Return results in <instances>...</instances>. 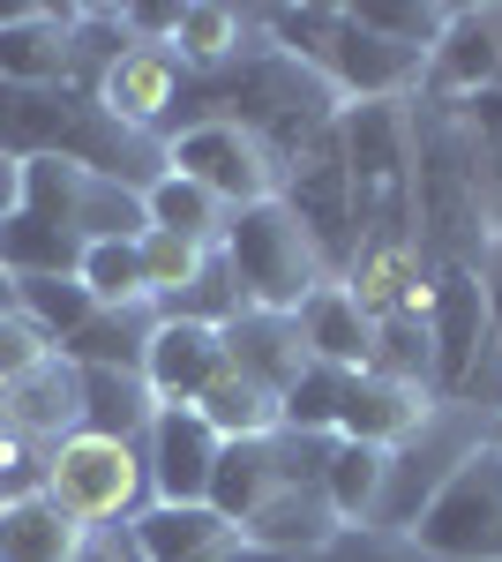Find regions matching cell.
<instances>
[{"mask_svg":"<svg viewBox=\"0 0 502 562\" xmlns=\"http://www.w3.org/2000/svg\"><path fill=\"white\" fill-rule=\"evenodd\" d=\"M413 240L435 270H488V248H495L480 135L443 98H413Z\"/></svg>","mask_w":502,"mask_h":562,"instance_id":"6da1fadb","label":"cell"},{"mask_svg":"<svg viewBox=\"0 0 502 562\" xmlns=\"http://www.w3.org/2000/svg\"><path fill=\"white\" fill-rule=\"evenodd\" d=\"M217 248H225V262H233V278H241L248 307H263V315H300L308 293L331 285L323 248L308 240V225H300L278 195L225 217V240H217Z\"/></svg>","mask_w":502,"mask_h":562,"instance_id":"7a4b0ae2","label":"cell"},{"mask_svg":"<svg viewBox=\"0 0 502 562\" xmlns=\"http://www.w3.org/2000/svg\"><path fill=\"white\" fill-rule=\"evenodd\" d=\"M495 442V413H480V405H458V397H435V413L420 420L398 450H390V465H382V503H376V525L390 532H413V518L450 487L472 450H488Z\"/></svg>","mask_w":502,"mask_h":562,"instance_id":"3957f363","label":"cell"},{"mask_svg":"<svg viewBox=\"0 0 502 562\" xmlns=\"http://www.w3.org/2000/svg\"><path fill=\"white\" fill-rule=\"evenodd\" d=\"M45 495L68 510L76 525H135L150 510V465L135 442L113 435H68L45 450Z\"/></svg>","mask_w":502,"mask_h":562,"instance_id":"277c9868","label":"cell"},{"mask_svg":"<svg viewBox=\"0 0 502 562\" xmlns=\"http://www.w3.org/2000/svg\"><path fill=\"white\" fill-rule=\"evenodd\" d=\"M23 211L45 217V225H60V233L83 240V248H98V240H143V233H150L135 188L90 173V166H68V158H31V166H23Z\"/></svg>","mask_w":502,"mask_h":562,"instance_id":"5b68a950","label":"cell"},{"mask_svg":"<svg viewBox=\"0 0 502 562\" xmlns=\"http://www.w3.org/2000/svg\"><path fill=\"white\" fill-rule=\"evenodd\" d=\"M413 540L435 562H502V442L450 473V487L413 518Z\"/></svg>","mask_w":502,"mask_h":562,"instance_id":"8992f818","label":"cell"},{"mask_svg":"<svg viewBox=\"0 0 502 562\" xmlns=\"http://www.w3.org/2000/svg\"><path fill=\"white\" fill-rule=\"evenodd\" d=\"M278 203L308 225V240L323 248L331 278H345V262H353V248H360V203H353V173H345L337 121L286 158V173H278Z\"/></svg>","mask_w":502,"mask_h":562,"instance_id":"52a82bcc","label":"cell"},{"mask_svg":"<svg viewBox=\"0 0 502 562\" xmlns=\"http://www.w3.org/2000/svg\"><path fill=\"white\" fill-rule=\"evenodd\" d=\"M188 90H196V68L180 60V45H158V38H127L113 60H105V76H98V105L121 121L127 135H150V143H166L180 128V105H188Z\"/></svg>","mask_w":502,"mask_h":562,"instance_id":"ba28073f","label":"cell"},{"mask_svg":"<svg viewBox=\"0 0 502 562\" xmlns=\"http://www.w3.org/2000/svg\"><path fill=\"white\" fill-rule=\"evenodd\" d=\"M166 173H188L203 180L210 195L225 203V211H248V203H270L278 195V150L248 135L241 121H196V128H180L166 143Z\"/></svg>","mask_w":502,"mask_h":562,"instance_id":"9c48e42d","label":"cell"},{"mask_svg":"<svg viewBox=\"0 0 502 562\" xmlns=\"http://www.w3.org/2000/svg\"><path fill=\"white\" fill-rule=\"evenodd\" d=\"M337 285L353 293V307L368 323H420L427 315V293H435V262L420 256L413 233H368L353 248Z\"/></svg>","mask_w":502,"mask_h":562,"instance_id":"30bf717a","label":"cell"},{"mask_svg":"<svg viewBox=\"0 0 502 562\" xmlns=\"http://www.w3.org/2000/svg\"><path fill=\"white\" fill-rule=\"evenodd\" d=\"M217 435L196 405H158V420L143 435V465H150V503H210L217 473Z\"/></svg>","mask_w":502,"mask_h":562,"instance_id":"8fae6325","label":"cell"},{"mask_svg":"<svg viewBox=\"0 0 502 562\" xmlns=\"http://www.w3.org/2000/svg\"><path fill=\"white\" fill-rule=\"evenodd\" d=\"M427 338H435V397H450L458 375L480 360V346L495 338V330H488V285H480V270H435Z\"/></svg>","mask_w":502,"mask_h":562,"instance_id":"7c38bea8","label":"cell"},{"mask_svg":"<svg viewBox=\"0 0 502 562\" xmlns=\"http://www.w3.org/2000/svg\"><path fill=\"white\" fill-rule=\"evenodd\" d=\"M0 428L15 435V442H31V450H53V442L83 435V375H76V360L53 352V360L31 368L23 383H8Z\"/></svg>","mask_w":502,"mask_h":562,"instance_id":"4fadbf2b","label":"cell"},{"mask_svg":"<svg viewBox=\"0 0 502 562\" xmlns=\"http://www.w3.org/2000/svg\"><path fill=\"white\" fill-rule=\"evenodd\" d=\"M502 83V38H495V8H450L443 38L427 53V90L420 98H480Z\"/></svg>","mask_w":502,"mask_h":562,"instance_id":"5bb4252c","label":"cell"},{"mask_svg":"<svg viewBox=\"0 0 502 562\" xmlns=\"http://www.w3.org/2000/svg\"><path fill=\"white\" fill-rule=\"evenodd\" d=\"M427 413H435V390L360 368V375H345V397H337V435H345V442H376V450H398V442H405V435H413Z\"/></svg>","mask_w":502,"mask_h":562,"instance_id":"9a60e30c","label":"cell"},{"mask_svg":"<svg viewBox=\"0 0 502 562\" xmlns=\"http://www.w3.org/2000/svg\"><path fill=\"white\" fill-rule=\"evenodd\" d=\"M217 375H225V330L166 315L158 338H150V352H143V383H150V397H158V405H196Z\"/></svg>","mask_w":502,"mask_h":562,"instance_id":"2e32d148","label":"cell"},{"mask_svg":"<svg viewBox=\"0 0 502 562\" xmlns=\"http://www.w3.org/2000/svg\"><path fill=\"white\" fill-rule=\"evenodd\" d=\"M135 548H143V562H233L248 540L210 503H150L135 518Z\"/></svg>","mask_w":502,"mask_h":562,"instance_id":"e0dca14e","label":"cell"},{"mask_svg":"<svg viewBox=\"0 0 502 562\" xmlns=\"http://www.w3.org/2000/svg\"><path fill=\"white\" fill-rule=\"evenodd\" d=\"M225 368H233V375H248V383H263L270 397H286V390L308 375L300 323H293V315H263V307L233 315V323H225Z\"/></svg>","mask_w":502,"mask_h":562,"instance_id":"ac0fdd59","label":"cell"},{"mask_svg":"<svg viewBox=\"0 0 502 562\" xmlns=\"http://www.w3.org/2000/svg\"><path fill=\"white\" fill-rule=\"evenodd\" d=\"M90 525H76L45 487L31 495H0V562H76Z\"/></svg>","mask_w":502,"mask_h":562,"instance_id":"d6986e66","label":"cell"},{"mask_svg":"<svg viewBox=\"0 0 502 562\" xmlns=\"http://www.w3.org/2000/svg\"><path fill=\"white\" fill-rule=\"evenodd\" d=\"M166 307L158 301H127V307H98L76 338H60V360L76 368H121V375H143V352L158 338Z\"/></svg>","mask_w":502,"mask_h":562,"instance_id":"ffe728a7","label":"cell"},{"mask_svg":"<svg viewBox=\"0 0 502 562\" xmlns=\"http://www.w3.org/2000/svg\"><path fill=\"white\" fill-rule=\"evenodd\" d=\"M300 323V346H308V360H323V368H337V375H360L368 368V346H376V323L353 307V293L345 285H323V293H308V307L293 315Z\"/></svg>","mask_w":502,"mask_h":562,"instance_id":"44dd1931","label":"cell"},{"mask_svg":"<svg viewBox=\"0 0 502 562\" xmlns=\"http://www.w3.org/2000/svg\"><path fill=\"white\" fill-rule=\"evenodd\" d=\"M337 532H345V518L331 510L323 480L270 495V503H263V510L241 525V540H248V548H293V555H315V548H331Z\"/></svg>","mask_w":502,"mask_h":562,"instance_id":"7402d4cb","label":"cell"},{"mask_svg":"<svg viewBox=\"0 0 502 562\" xmlns=\"http://www.w3.org/2000/svg\"><path fill=\"white\" fill-rule=\"evenodd\" d=\"M180 60L196 68V76H217V68H233V60H248L255 45H263V15L248 8H225V0H188L180 8Z\"/></svg>","mask_w":502,"mask_h":562,"instance_id":"603a6c76","label":"cell"},{"mask_svg":"<svg viewBox=\"0 0 502 562\" xmlns=\"http://www.w3.org/2000/svg\"><path fill=\"white\" fill-rule=\"evenodd\" d=\"M83 375V435H113V442H135L158 420V397L143 375H121V368H76Z\"/></svg>","mask_w":502,"mask_h":562,"instance_id":"cb8c5ba5","label":"cell"},{"mask_svg":"<svg viewBox=\"0 0 502 562\" xmlns=\"http://www.w3.org/2000/svg\"><path fill=\"white\" fill-rule=\"evenodd\" d=\"M143 217H150V233H180V240H203V248H217L225 240V203L210 195L203 180L188 173H158L150 188H143Z\"/></svg>","mask_w":502,"mask_h":562,"instance_id":"d4e9b609","label":"cell"},{"mask_svg":"<svg viewBox=\"0 0 502 562\" xmlns=\"http://www.w3.org/2000/svg\"><path fill=\"white\" fill-rule=\"evenodd\" d=\"M0 270L8 278H76L83 270V240H68L60 225L15 211V217H0Z\"/></svg>","mask_w":502,"mask_h":562,"instance_id":"484cf974","label":"cell"},{"mask_svg":"<svg viewBox=\"0 0 502 562\" xmlns=\"http://www.w3.org/2000/svg\"><path fill=\"white\" fill-rule=\"evenodd\" d=\"M196 413L210 420V435H217V442H248V435H278V428H286V405H278L263 383L233 375V368H225V375L196 397Z\"/></svg>","mask_w":502,"mask_h":562,"instance_id":"4316f807","label":"cell"},{"mask_svg":"<svg viewBox=\"0 0 502 562\" xmlns=\"http://www.w3.org/2000/svg\"><path fill=\"white\" fill-rule=\"evenodd\" d=\"M382 465H390V450H376V442H345V435H337L331 473H323V495H331V510H337L345 525H376Z\"/></svg>","mask_w":502,"mask_h":562,"instance_id":"83f0119b","label":"cell"},{"mask_svg":"<svg viewBox=\"0 0 502 562\" xmlns=\"http://www.w3.org/2000/svg\"><path fill=\"white\" fill-rule=\"evenodd\" d=\"M8 285H15V315H31L53 346L76 338L90 315H98V301H90L83 278H8Z\"/></svg>","mask_w":502,"mask_h":562,"instance_id":"f1b7e54d","label":"cell"},{"mask_svg":"<svg viewBox=\"0 0 502 562\" xmlns=\"http://www.w3.org/2000/svg\"><path fill=\"white\" fill-rule=\"evenodd\" d=\"M166 315H180V323H210V330H225L233 315H248V293H241V278H233L225 248H210L203 270H196V285H188L180 301H166Z\"/></svg>","mask_w":502,"mask_h":562,"instance_id":"f546056e","label":"cell"},{"mask_svg":"<svg viewBox=\"0 0 502 562\" xmlns=\"http://www.w3.org/2000/svg\"><path fill=\"white\" fill-rule=\"evenodd\" d=\"M76 278L90 285L98 307L150 301V285H143V240H98V248H83V270Z\"/></svg>","mask_w":502,"mask_h":562,"instance_id":"4dcf8cb0","label":"cell"},{"mask_svg":"<svg viewBox=\"0 0 502 562\" xmlns=\"http://www.w3.org/2000/svg\"><path fill=\"white\" fill-rule=\"evenodd\" d=\"M203 240H180V233H143V285H150V301L166 307L180 301L188 285H196V270H203Z\"/></svg>","mask_w":502,"mask_h":562,"instance_id":"1f68e13d","label":"cell"},{"mask_svg":"<svg viewBox=\"0 0 502 562\" xmlns=\"http://www.w3.org/2000/svg\"><path fill=\"white\" fill-rule=\"evenodd\" d=\"M360 31H376V38L405 45V53H435L443 38V23H450V8H390V0H360V8H345Z\"/></svg>","mask_w":502,"mask_h":562,"instance_id":"d6a6232c","label":"cell"},{"mask_svg":"<svg viewBox=\"0 0 502 562\" xmlns=\"http://www.w3.org/2000/svg\"><path fill=\"white\" fill-rule=\"evenodd\" d=\"M337 397H345V375L323 368V360H308V375H300L278 405H286V428L300 435H337Z\"/></svg>","mask_w":502,"mask_h":562,"instance_id":"836d02e7","label":"cell"},{"mask_svg":"<svg viewBox=\"0 0 502 562\" xmlns=\"http://www.w3.org/2000/svg\"><path fill=\"white\" fill-rule=\"evenodd\" d=\"M323 562H435V555L420 548L413 532H390V525H345L331 548H323Z\"/></svg>","mask_w":502,"mask_h":562,"instance_id":"e575fe53","label":"cell"},{"mask_svg":"<svg viewBox=\"0 0 502 562\" xmlns=\"http://www.w3.org/2000/svg\"><path fill=\"white\" fill-rule=\"evenodd\" d=\"M53 352H60V346L45 338V330L31 323V315H15V307L0 315V390H8V383H23L31 368H45Z\"/></svg>","mask_w":502,"mask_h":562,"instance_id":"d590c367","label":"cell"},{"mask_svg":"<svg viewBox=\"0 0 502 562\" xmlns=\"http://www.w3.org/2000/svg\"><path fill=\"white\" fill-rule=\"evenodd\" d=\"M76 562H143V548H135V525H98Z\"/></svg>","mask_w":502,"mask_h":562,"instance_id":"8d00e7d4","label":"cell"},{"mask_svg":"<svg viewBox=\"0 0 502 562\" xmlns=\"http://www.w3.org/2000/svg\"><path fill=\"white\" fill-rule=\"evenodd\" d=\"M480 285H488V330H495V346H502V233H495V248H488Z\"/></svg>","mask_w":502,"mask_h":562,"instance_id":"74e56055","label":"cell"},{"mask_svg":"<svg viewBox=\"0 0 502 562\" xmlns=\"http://www.w3.org/2000/svg\"><path fill=\"white\" fill-rule=\"evenodd\" d=\"M15 211H23V166L0 150V217H15Z\"/></svg>","mask_w":502,"mask_h":562,"instance_id":"f35d334b","label":"cell"},{"mask_svg":"<svg viewBox=\"0 0 502 562\" xmlns=\"http://www.w3.org/2000/svg\"><path fill=\"white\" fill-rule=\"evenodd\" d=\"M233 562H323V548H315V555H293V548H241Z\"/></svg>","mask_w":502,"mask_h":562,"instance_id":"ab89813d","label":"cell"},{"mask_svg":"<svg viewBox=\"0 0 502 562\" xmlns=\"http://www.w3.org/2000/svg\"><path fill=\"white\" fill-rule=\"evenodd\" d=\"M8 307H15V285H8V270H0V315H8Z\"/></svg>","mask_w":502,"mask_h":562,"instance_id":"60d3db41","label":"cell"},{"mask_svg":"<svg viewBox=\"0 0 502 562\" xmlns=\"http://www.w3.org/2000/svg\"><path fill=\"white\" fill-rule=\"evenodd\" d=\"M495 38H502V8H495Z\"/></svg>","mask_w":502,"mask_h":562,"instance_id":"b9f144b4","label":"cell"},{"mask_svg":"<svg viewBox=\"0 0 502 562\" xmlns=\"http://www.w3.org/2000/svg\"><path fill=\"white\" fill-rule=\"evenodd\" d=\"M0 405H8V390H0Z\"/></svg>","mask_w":502,"mask_h":562,"instance_id":"7bdbcfd3","label":"cell"},{"mask_svg":"<svg viewBox=\"0 0 502 562\" xmlns=\"http://www.w3.org/2000/svg\"><path fill=\"white\" fill-rule=\"evenodd\" d=\"M495 442H502V428H495Z\"/></svg>","mask_w":502,"mask_h":562,"instance_id":"ee69618b","label":"cell"}]
</instances>
